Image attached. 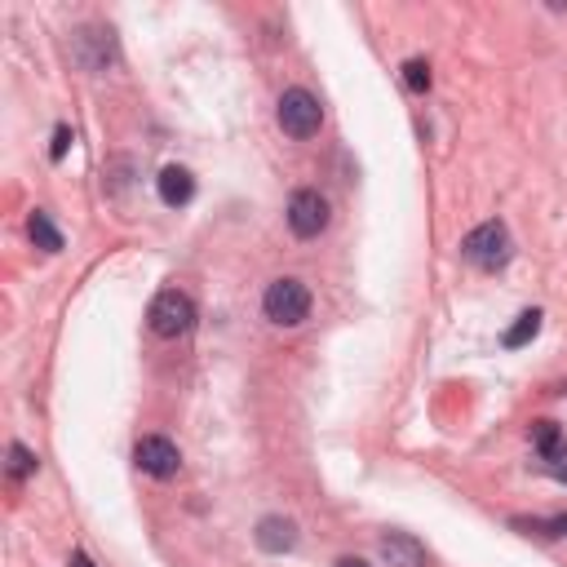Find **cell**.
I'll use <instances>...</instances> for the list:
<instances>
[{
  "mask_svg": "<svg viewBox=\"0 0 567 567\" xmlns=\"http://www.w3.org/2000/svg\"><path fill=\"white\" fill-rule=\"evenodd\" d=\"M262 311L279 328H298L311 315V289L302 279H275L266 289V298H262Z\"/></svg>",
  "mask_w": 567,
  "mask_h": 567,
  "instance_id": "1",
  "label": "cell"
},
{
  "mask_svg": "<svg viewBox=\"0 0 567 567\" xmlns=\"http://www.w3.org/2000/svg\"><path fill=\"white\" fill-rule=\"evenodd\" d=\"M461 257L479 270H502L510 262V231L502 222H483L461 240Z\"/></svg>",
  "mask_w": 567,
  "mask_h": 567,
  "instance_id": "2",
  "label": "cell"
},
{
  "mask_svg": "<svg viewBox=\"0 0 567 567\" xmlns=\"http://www.w3.org/2000/svg\"><path fill=\"white\" fill-rule=\"evenodd\" d=\"M319 124H324V107H319V98L311 89H289L279 98V129L289 137L306 142V137L319 133Z\"/></svg>",
  "mask_w": 567,
  "mask_h": 567,
  "instance_id": "3",
  "label": "cell"
},
{
  "mask_svg": "<svg viewBox=\"0 0 567 567\" xmlns=\"http://www.w3.org/2000/svg\"><path fill=\"white\" fill-rule=\"evenodd\" d=\"M152 333L156 337H182V333H191V324H195V302L186 298V293H178V289H165L156 302H152Z\"/></svg>",
  "mask_w": 567,
  "mask_h": 567,
  "instance_id": "4",
  "label": "cell"
},
{
  "mask_svg": "<svg viewBox=\"0 0 567 567\" xmlns=\"http://www.w3.org/2000/svg\"><path fill=\"white\" fill-rule=\"evenodd\" d=\"M133 461L142 474H152V479H173L182 470V453L165 439V435H147V439H137L133 448Z\"/></svg>",
  "mask_w": 567,
  "mask_h": 567,
  "instance_id": "5",
  "label": "cell"
},
{
  "mask_svg": "<svg viewBox=\"0 0 567 567\" xmlns=\"http://www.w3.org/2000/svg\"><path fill=\"white\" fill-rule=\"evenodd\" d=\"M289 227H293V236L315 240L328 227V200L319 191H298L289 200Z\"/></svg>",
  "mask_w": 567,
  "mask_h": 567,
  "instance_id": "6",
  "label": "cell"
},
{
  "mask_svg": "<svg viewBox=\"0 0 567 567\" xmlns=\"http://www.w3.org/2000/svg\"><path fill=\"white\" fill-rule=\"evenodd\" d=\"M382 558L390 567H425V545L408 532H390V536H382Z\"/></svg>",
  "mask_w": 567,
  "mask_h": 567,
  "instance_id": "7",
  "label": "cell"
},
{
  "mask_svg": "<svg viewBox=\"0 0 567 567\" xmlns=\"http://www.w3.org/2000/svg\"><path fill=\"white\" fill-rule=\"evenodd\" d=\"M257 545L266 554H284V550H293L298 545V523L293 519H279V515H266L257 523Z\"/></svg>",
  "mask_w": 567,
  "mask_h": 567,
  "instance_id": "8",
  "label": "cell"
},
{
  "mask_svg": "<svg viewBox=\"0 0 567 567\" xmlns=\"http://www.w3.org/2000/svg\"><path fill=\"white\" fill-rule=\"evenodd\" d=\"M156 186H160V200H165L169 208H182V204H191V195H195V178H191L182 165H169V169H160Z\"/></svg>",
  "mask_w": 567,
  "mask_h": 567,
  "instance_id": "9",
  "label": "cell"
},
{
  "mask_svg": "<svg viewBox=\"0 0 567 567\" xmlns=\"http://www.w3.org/2000/svg\"><path fill=\"white\" fill-rule=\"evenodd\" d=\"M27 231H32L36 249H45V253H58V249H62V231H58V227L49 222V213H45V208H36V213H32Z\"/></svg>",
  "mask_w": 567,
  "mask_h": 567,
  "instance_id": "10",
  "label": "cell"
},
{
  "mask_svg": "<svg viewBox=\"0 0 567 567\" xmlns=\"http://www.w3.org/2000/svg\"><path fill=\"white\" fill-rule=\"evenodd\" d=\"M532 444H536V453L545 457V461H558L563 457V431L554 421H536L532 425Z\"/></svg>",
  "mask_w": 567,
  "mask_h": 567,
  "instance_id": "11",
  "label": "cell"
},
{
  "mask_svg": "<svg viewBox=\"0 0 567 567\" xmlns=\"http://www.w3.org/2000/svg\"><path fill=\"white\" fill-rule=\"evenodd\" d=\"M536 333H541V311H523V315H519V324H515V328H510V333H506L502 341H506V346L515 350V346H523V341H532Z\"/></svg>",
  "mask_w": 567,
  "mask_h": 567,
  "instance_id": "12",
  "label": "cell"
},
{
  "mask_svg": "<svg viewBox=\"0 0 567 567\" xmlns=\"http://www.w3.org/2000/svg\"><path fill=\"white\" fill-rule=\"evenodd\" d=\"M403 85H408V89H417V94H421V89H431V67H425L421 58L403 62Z\"/></svg>",
  "mask_w": 567,
  "mask_h": 567,
  "instance_id": "13",
  "label": "cell"
},
{
  "mask_svg": "<svg viewBox=\"0 0 567 567\" xmlns=\"http://www.w3.org/2000/svg\"><path fill=\"white\" fill-rule=\"evenodd\" d=\"M36 470V453H27L23 444L10 448V479H27Z\"/></svg>",
  "mask_w": 567,
  "mask_h": 567,
  "instance_id": "14",
  "label": "cell"
},
{
  "mask_svg": "<svg viewBox=\"0 0 567 567\" xmlns=\"http://www.w3.org/2000/svg\"><path fill=\"white\" fill-rule=\"evenodd\" d=\"M71 142H76V137H71V129L62 124V129L53 133V152H49V156H53V160H62V156H67V147H71Z\"/></svg>",
  "mask_w": 567,
  "mask_h": 567,
  "instance_id": "15",
  "label": "cell"
},
{
  "mask_svg": "<svg viewBox=\"0 0 567 567\" xmlns=\"http://www.w3.org/2000/svg\"><path fill=\"white\" fill-rule=\"evenodd\" d=\"M541 536H563L567 532V519H550V523H536Z\"/></svg>",
  "mask_w": 567,
  "mask_h": 567,
  "instance_id": "16",
  "label": "cell"
},
{
  "mask_svg": "<svg viewBox=\"0 0 567 567\" xmlns=\"http://www.w3.org/2000/svg\"><path fill=\"white\" fill-rule=\"evenodd\" d=\"M333 567H369V563H364V558H337Z\"/></svg>",
  "mask_w": 567,
  "mask_h": 567,
  "instance_id": "17",
  "label": "cell"
},
{
  "mask_svg": "<svg viewBox=\"0 0 567 567\" xmlns=\"http://www.w3.org/2000/svg\"><path fill=\"white\" fill-rule=\"evenodd\" d=\"M71 567H94V563H89V558H85L81 550H76V554H71Z\"/></svg>",
  "mask_w": 567,
  "mask_h": 567,
  "instance_id": "18",
  "label": "cell"
}]
</instances>
